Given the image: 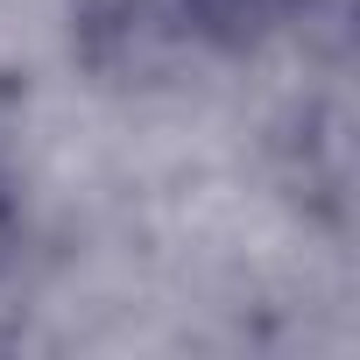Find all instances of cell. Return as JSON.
I'll list each match as a JSON object with an SVG mask.
<instances>
[{
  "label": "cell",
  "instance_id": "1",
  "mask_svg": "<svg viewBox=\"0 0 360 360\" xmlns=\"http://www.w3.org/2000/svg\"><path fill=\"white\" fill-rule=\"evenodd\" d=\"M297 15V0H184V22L198 36H212L219 50H248L262 36H276Z\"/></svg>",
  "mask_w": 360,
  "mask_h": 360
},
{
  "label": "cell",
  "instance_id": "2",
  "mask_svg": "<svg viewBox=\"0 0 360 360\" xmlns=\"http://www.w3.org/2000/svg\"><path fill=\"white\" fill-rule=\"evenodd\" d=\"M8 240H15V191H8V176H0V262H8Z\"/></svg>",
  "mask_w": 360,
  "mask_h": 360
}]
</instances>
